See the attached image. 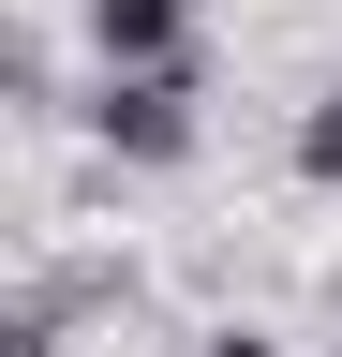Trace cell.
<instances>
[{"instance_id":"6da1fadb","label":"cell","mask_w":342,"mask_h":357,"mask_svg":"<svg viewBox=\"0 0 342 357\" xmlns=\"http://www.w3.org/2000/svg\"><path fill=\"white\" fill-rule=\"evenodd\" d=\"M90 134H104L119 164H179V149H194V75H179V60H104Z\"/></svg>"},{"instance_id":"7a4b0ae2","label":"cell","mask_w":342,"mask_h":357,"mask_svg":"<svg viewBox=\"0 0 342 357\" xmlns=\"http://www.w3.org/2000/svg\"><path fill=\"white\" fill-rule=\"evenodd\" d=\"M179 0H90V45H104V60H179Z\"/></svg>"},{"instance_id":"3957f363","label":"cell","mask_w":342,"mask_h":357,"mask_svg":"<svg viewBox=\"0 0 342 357\" xmlns=\"http://www.w3.org/2000/svg\"><path fill=\"white\" fill-rule=\"evenodd\" d=\"M297 164H313V178H342V89H327L313 119H297Z\"/></svg>"},{"instance_id":"277c9868","label":"cell","mask_w":342,"mask_h":357,"mask_svg":"<svg viewBox=\"0 0 342 357\" xmlns=\"http://www.w3.org/2000/svg\"><path fill=\"white\" fill-rule=\"evenodd\" d=\"M194 357H268V342H194Z\"/></svg>"}]
</instances>
